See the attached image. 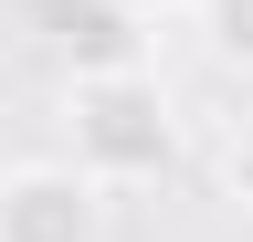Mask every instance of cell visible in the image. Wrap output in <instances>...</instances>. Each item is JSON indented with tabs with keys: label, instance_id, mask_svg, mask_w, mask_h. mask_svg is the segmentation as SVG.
I'll return each instance as SVG.
<instances>
[{
	"label": "cell",
	"instance_id": "cell-3",
	"mask_svg": "<svg viewBox=\"0 0 253 242\" xmlns=\"http://www.w3.org/2000/svg\"><path fill=\"white\" fill-rule=\"evenodd\" d=\"M201 42H211V64L253 74V0H201Z\"/></svg>",
	"mask_w": 253,
	"mask_h": 242
},
{
	"label": "cell",
	"instance_id": "cell-1",
	"mask_svg": "<svg viewBox=\"0 0 253 242\" xmlns=\"http://www.w3.org/2000/svg\"><path fill=\"white\" fill-rule=\"evenodd\" d=\"M63 116H74V169L95 179V190H137V179H158L179 158V105H169V84H158L148 64L74 74Z\"/></svg>",
	"mask_w": 253,
	"mask_h": 242
},
{
	"label": "cell",
	"instance_id": "cell-4",
	"mask_svg": "<svg viewBox=\"0 0 253 242\" xmlns=\"http://www.w3.org/2000/svg\"><path fill=\"white\" fill-rule=\"evenodd\" d=\"M221 190H232V200L253 210V116L232 127V147H221Z\"/></svg>",
	"mask_w": 253,
	"mask_h": 242
},
{
	"label": "cell",
	"instance_id": "cell-2",
	"mask_svg": "<svg viewBox=\"0 0 253 242\" xmlns=\"http://www.w3.org/2000/svg\"><path fill=\"white\" fill-rule=\"evenodd\" d=\"M0 242H106V190L74 158L0 169Z\"/></svg>",
	"mask_w": 253,
	"mask_h": 242
},
{
	"label": "cell",
	"instance_id": "cell-5",
	"mask_svg": "<svg viewBox=\"0 0 253 242\" xmlns=\"http://www.w3.org/2000/svg\"><path fill=\"white\" fill-rule=\"evenodd\" d=\"M106 11H126V21H148V11H169V0H106Z\"/></svg>",
	"mask_w": 253,
	"mask_h": 242
}]
</instances>
